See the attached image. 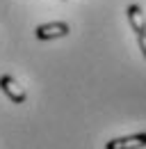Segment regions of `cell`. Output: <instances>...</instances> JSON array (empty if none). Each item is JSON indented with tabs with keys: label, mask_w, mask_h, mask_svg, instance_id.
Masks as SVG:
<instances>
[{
	"label": "cell",
	"mask_w": 146,
	"mask_h": 149,
	"mask_svg": "<svg viewBox=\"0 0 146 149\" xmlns=\"http://www.w3.org/2000/svg\"><path fill=\"white\" fill-rule=\"evenodd\" d=\"M0 90H2V94L12 103H23L28 99V94L21 87V83H18L16 78H12V76H0Z\"/></svg>",
	"instance_id": "cell-2"
},
{
	"label": "cell",
	"mask_w": 146,
	"mask_h": 149,
	"mask_svg": "<svg viewBox=\"0 0 146 149\" xmlns=\"http://www.w3.org/2000/svg\"><path fill=\"white\" fill-rule=\"evenodd\" d=\"M146 147V133H132L123 138H114L110 140L105 149H144Z\"/></svg>",
	"instance_id": "cell-3"
},
{
	"label": "cell",
	"mask_w": 146,
	"mask_h": 149,
	"mask_svg": "<svg viewBox=\"0 0 146 149\" xmlns=\"http://www.w3.org/2000/svg\"><path fill=\"white\" fill-rule=\"evenodd\" d=\"M71 32V28H69V23H64V21H53V23H43V25H39L34 30L36 39H41V41H50V39H62L66 37Z\"/></svg>",
	"instance_id": "cell-1"
},
{
	"label": "cell",
	"mask_w": 146,
	"mask_h": 149,
	"mask_svg": "<svg viewBox=\"0 0 146 149\" xmlns=\"http://www.w3.org/2000/svg\"><path fill=\"white\" fill-rule=\"evenodd\" d=\"M137 44H139V51H142L144 57H146V35H139V37H137Z\"/></svg>",
	"instance_id": "cell-5"
},
{
	"label": "cell",
	"mask_w": 146,
	"mask_h": 149,
	"mask_svg": "<svg viewBox=\"0 0 146 149\" xmlns=\"http://www.w3.org/2000/svg\"><path fill=\"white\" fill-rule=\"evenodd\" d=\"M128 14V21H130V28L132 32L139 37V35H146V16H144V9L139 5H130L126 9Z\"/></svg>",
	"instance_id": "cell-4"
}]
</instances>
